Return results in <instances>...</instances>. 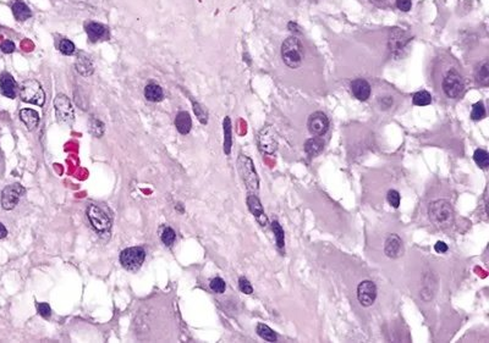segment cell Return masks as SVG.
I'll return each instance as SVG.
<instances>
[{
	"label": "cell",
	"mask_w": 489,
	"mask_h": 343,
	"mask_svg": "<svg viewBox=\"0 0 489 343\" xmlns=\"http://www.w3.org/2000/svg\"><path fill=\"white\" fill-rule=\"evenodd\" d=\"M429 220L438 228H448L454 222V209L451 203L444 199L434 201L428 208Z\"/></svg>",
	"instance_id": "6da1fadb"
},
{
	"label": "cell",
	"mask_w": 489,
	"mask_h": 343,
	"mask_svg": "<svg viewBox=\"0 0 489 343\" xmlns=\"http://www.w3.org/2000/svg\"><path fill=\"white\" fill-rule=\"evenodd\" d=\"M282 58L290 69L301 66L303 61V45L297 37L293 36L285 40L282 45Z\"/></svg>",
	"instance_id": "7a4b0ae2"
},
{
	"label": "cell",
	"mask_w": 489,
	"mask_h": 343,
	"mask_svg": "<svg viewBox=\"0 0 489 343\" xmlns=\"http://www.w3.org/2000/svg\"><path fill=\"white\" fill-rule=\"evenodd\" d=\"M20 97L22 101L35 104V105L43 106L46 101V93L42 88L41 83L36 80H27L23 81L20 87Z\"/></svg>",
	"instance_id": "3957f363"
},
{
	"label": "cell",
	"mask_w": 489,
	"mask_h": 343,
	"mask_svg": "<svg viewBox=\"0 0 489 343\" xmlns=\"http://www.w3.org/2000/svg\"><path fill=\"white\" fill-rule=\"evenodd\" d=\"M238 169L240 172L241 178L246 184L247 189L254 192L258 189V176H257L256 169H254L253 162L246 155L240 154L238 159Z\"/></svg>",
	"instance_id": "277c9868"
},
{
	"label": "cell",
	"mask_w": 489,
	"mask_h": 343,
	"mask_svg": "<svg viewBox=\"0 0 489 343\" xmlns=\"http://www.w3.org/2000/svg\"><path fill=\"white\" fill-rule=\"evenodd\" d=\"M87 216L91 225L97 232L106 233L111 228V220L109 215L98 205L91 204L87 208Z\"/></svg>",
	"instance_id": "5b68a950"
},
{
	"label": "cell",
	"mask_w": 489,
	"mask_h": 343,
	"mask_svg": "<svg viewBox=\"0 0 489 343\" xmlns=\"http://www.w3.org/2000/svg\"><path fill=\"white\" fill-rule=\"evenodd\" d=\"M146 259V252L141 247H130L120 253V262L129 271H136L142 266Z\"/></svg>",
	"instance_id": "8992f818"
},
{
	"label": "cell",
	"mask_w": 489,
	"mask_h": 343,
	"mask_svg": "<svg viewBox=\"0 0 489 343\" xmlns=\"http://www.w3.org/2000/svg\"><path fill=\"white\" fill-rule=\"evenodd\" d=\"M54 111L56 120L64 125H72L75 121V110L71 101L65 94H58L54 99Z\"/></svg>",
	"instance_id": "52a82bcc"
},
{
	"label": "cell",
	"mask_w": 489,
	"mask_h": 343,
	"mask_svg": "<svg viewBox=\"0 0 489 343\" xmlns=\"http://www.w3.org/2000/svg\"><path fill=\"white\" fill-rule=\"evenodd\" d=\"M465 85L461 75L456 70H450L443 80V90L450 99H456L464 90Z\"/></svg>",
	"instance_id": "ba28073f"
},
{
	"label": "cell",
	"mask_w": 489,
	"mask_h": 343,
	"mask_svg": "<svg viewBox=\"0 0 489 343\" xmlns=\"http://www.w3.org/2000/svg\"><path fill=\"white\" fill-rule=\"evenodd\" d=\"M26 189L20 183L9 184L1 192V207L5 210H12L17 205Z\"/></svg>",
	"instance_id": "9c48e42d"
},
{
	"label": "cell",
	"mask_w": 489,
	"mask_h": 343,
	"mask_svg": "<svg viewBox=\"0 0 489 343\" xmlns=\"http://www.w3.org/2000/svg\"><path fill=\"white\" fill-rule=\"evenodd\" d=\"M307 127L312 136L322 137L323 134L327 133L328 129H329V120H328L327 115L322 111H316V113L311 114L307 121Z\"/></svg>",
	"instance_id": "30bf717a"
},
{
	"label": "cell",
	"mask_w": 489,
	"mask_h": 343,
	"mask_svg": "<svg viewBox=\"0 0 489 343\" xmlns=\"http://www.w3.org/2000/svg\"><path fill=\"white\" fill-rule=\"evenodd\" d=\"M258 147L259 150L265 154H273L278 149V138L274 129L272 126H267L259 132L258 134Z\"/></svg>",
	"instance_id": "8fae6325"
},
{
	"label": "cell",
	"mask_w": 489,
	"mask_h": 343,
	"mask_svg": "<svg viewBox=\"0 0 489 343\" xmlns=\"http://www.w3.org/2000/svg\"><path fill=\"white\" fill-rule=\"evenodd\" d=\"M377 298V286L374 282L365 280L357 287V300L363 306H371L376 302Z\"/></svg>",
	"instance_id": "7c38bea8"
},
{
	"label": "cell",
	"mask_w": 489,
	"mask_h": 343,
	"mask_svg": "<svg viewBox=\"0 0 489 343\" xmlns=\"http://www.w3.org/2000/svg\"><path fill=\"white\" fill-rule=\"evenodd\" d=\"M247 207H248L249 212L252 213V215L254 216L256 221L262 226V227H265L268 225V217L265 215L263 207H262V203L258 199V197L253 193H249L247 196Z\"/></svg>",
	"instance_id": "4fadbf2b"
},
{
	"label": "cell",
	"mask_w": 489,
	"mask_h": 343,
	"mask_svg": "<svg viewBox=\"0 0 489 343\" xmlns=\"http://www.w3.org/2000/svg\"><path fill=\"white\" fill-rule=\"evenodd\" d=\"M85 30L92 43H97V42L100 41H108L109 37H110L109 28L106 26L102 25V23L88 22L85 26Z\"/></svg>",
	"instance_id": "5bb4252c"
},
{
	"label": "cell",
	"mask_w": 489,
	"mask_h": 343,
	"mask_svg": "<svg viewBox=\"0 0 489 343\" xmlns=\"http://www.w3.org/2000/svg\"><path fill=\"white\" fill-rule=\"evenodd\" d=\"M384 253L388 258L396 259L402 256L404 253V244H402L401 238L395 233H391L387 237L386 243H384Z\"/></svg>",
	"instance_id": "9a60e30c"
},
{
	"label": "cell",
	"mask_w": 489,
	"mask_h": 343,
	"mask_svg": "<svg viewBox=\"0 0 489 343\" xmlns=\"http://www.w3.org/2000/svg\"><path fill=\"white\" fill-rule=\"evenodd\" d=\"M410 41V37L407 36V33L405 31L399 30V28H394V30L390 32V38H389V48L390 51L392 54L399 53L400 50L405 48V45L407 44V42Z\"/></svg>",
	"instance_id": "2e32d148"
},
{
	"label": "cell",
	"mask_w": 489,
	"mask_h": 343,
	"mask_svg": "<svg viewBox=\"0 0 489 343\" xmlns=\"http://www.w3.org/2000/svg\"><path fill=\"white\" fill-rule=\"evenodd\" d=\"M0 93L9 99H15L17 94V83L14 77L5 72L0 77Z\"/></svg>",
	"instance_id": "e0dca14e"
},
{
	"label": "cell",
	"mask_w": 489,
	"mask_h": 343,
	"mask_svg": "<svg viewBox=\"0 0 489 343\" xmlns=\"http://www.w3.org/2000/svg\"><path fill=\"white\" fill-rule=\"evenodd\" d=\"M75 67L76 71L83 77H88L95 72V66H93L92 59L87 55V54L79 51L77 53L76 61H75Z\"/></svg>",
	"instance_id": "ac0fdd59"
},
{
	"label": "cell",
	"mask_w": 489,
	"mask_h": 343,
	"mask_svg": "<svg viewBox=\"0 0 489 343\" xmlns=\"http://www.w3.org/2000/svg\"><path fill=\"white\" fill-rule=\"evenodd\" d=\"M351 92L356 99L365 101L371 97V85L363 79H357L351 82Z\"/></svg>",
	"instance_id": "d6986e66"
},
{
	"label": "cell",
	"mask_w": 489,
	"mask_h": 343,
	"mask_svg": "<svg viewBox=\"0 0 489 343\" xmlns=\"http://www.w3.org/2000/svg\"><path fill=\"white\" fill-rule=\"evenodd\" d=\"M20 119L30 131L36 129L40 124V114L33 109H22V110H20Z\"/></svg>",
	"instance_id": "ffe728a7"
},
{
	"label": "cell",
	"mask_w": 489,
	"mask_h": 343,
	"mask_svg": "<svg viewBox=\"0 0 489 343\" xmlns=\"http://www.w3.org/2000/svg\"><path fill=\"white\" fill-rule=\"evenodd\" d=\"M175 127L181 134H189L192 129V119L187 111H180L175 118Z\"/></svg>",
	"instance_id": "44dd1931"
},
{
	"label": "cell",
	"mask_w": 489,
	"mask_h": 343,
	"mask_svg": "<svg viewBox=\"0 0 489 343\" xmlns=\"http://www.w3.org/2000/svg\"><path fill=\"white\" fill-rule=\"evenodd\" d=\"M324 148V141L322 137H312V138L307 139L305 143V152L309 157H317L318 154H321L322 150Z\"/></svg>",
	"instance_id": "7402d4cb"
},
{
	"label": "cell",
	"mask_w": 489,
	"mask_h": 343,
	"mask_svg": "<svg viewBox=\"0 0 489 343\" xmlns=\"http://www.w3.org/2000/svg\"><path fill=\"white\" fill-rule=\"evenodd\" d=\"M145 97L146 99L153 101V103L162 101L164 99L163 88L157 83H149L145 88Z\"/></svg>",
	"instance_id": "603a6c76"
},
{
	"label": "cell",
	"mask_w": 489,
	"mask_h": 343,
	"mask_svg": "<svg viewBox=\"0 0 489 343\" xmlns=\"http://www.w3.org/2000/svg\"><path fill=\"white\" fill-rule=\"evenodd\" d=\"M11 9L15 19L20 21V22L32 17V11L30 10V7H28L25 2L21 1V0H16V1L14 2V5H12Z\"/></svg>",
	"instance_id": "cb8c5ba5"
},
{
	"label": "cell",
	"mask_w": 489,
	"mask_h": 343,
	"mask_svg": "<svg viewBox=\"0 0 489 343\" xmlns=\"http://www.w3.org/2000/svg\"><path fill=\"white\" fill-rule=\"evenodd\" d=\"M476 82L478 85L483 86V87H487L489 85V66L487 61H483L482 64H480V66L476 70Z\"/></svg>",
	"instance_id": "d4e9b609"
},
{
	"label": "cell",
	"mask_w": 489,
	"mask_h": 343,
	"mask_svg": "<svg viewBox=\"0 0 489 343\" xmlns=\"http://www.w3.org/2000/svg\"><path fill=\"white\" fill-rule=\"evenodd\" d=\"M224 126V152L225 154H230L231 147H233V129H231V120L229 116H226L223 122Z\"/></svg>",
	"instance_id": "484cf974"
},
{
	"label": "cell",
	"mask_w": 489,
	"mask_h": 343,
	"mask_svg": "<svg viewBox=\"0 0 489 343\" xmlns=\"http://www.w3.org/2000/svg\"><path fill=\"white\" fill-rule=\"evenodd\" d=\"M256 331H257V334H258V336L261 337V339H263L264 341L277 342V340H278L277 334H275L274 330L270 329L268 325L259 323L258 325H257Z\"/></svg>",
	"instance_id": "4316f807"
},
{
	"label": "cell",
	"mask_w": 489,
	"mask_h": 343,
	"mask_svg": "<svg viewBox=\"0 0 489 343\" xmlns=\"http://www.w3.org/2000/svg\"><path fill=\"white\" fill-rule=\"evenodd\" d=\"M88 129H90L91 134L97 138H100L103 137L104 132H105V126L100 120H98L97 118H92L88 122Z\"/></svg>",
	"instance_id": "83f0119b"
},
{
	"label": "cell",
	"mask_w": 489,
	"mask_h": 343,
	"mask_svg": "<svg viewBox=\"0 0 489 343\" xmlns=\"http://www.w3.org/2000/svg\"><path fill=\"white\" fill-rule=\"evenodd\" d=\"M412 103L417 106H426L432 103V95L427 90H421L413 94Z\"/></svg>",
	"instance_id": "f1b7e54d"
},
{
	"label": "cell",
	"mask_w": 489,
	"mask_h": 343,
	"mask_svg": "<svg viewBox=\"0 0 489 343\" xmlns=\"http://www.w3.org/2000/svg\"><path fill=\"white\" fill-rule=\"evenodd\" d=\"M473 160L480 168L487 169L489 166V154L485 149H476L473 154Z\"/></svg>",
	"instance_id": "f546056e"
},
{
	"label": "cell",
	"mask_w": 489,
	"mask_h": 343,
	"mask_svg": "<svg viewBox=\"0 0 489 343\" xmlns=\"http://www.w3.org/2000/svg\"><path fill=\"white\" fill-rule=\"evenodd\" d=\"M160 240H162V242L165 244L166 247H171L176 240L175 231H174L171 227H169V226H165V227L163 228L162 233H160Z\"/></svg>",
	"instance_id": "4dcf8cb0"
},
{
	"label": "cell",
	"mask_w": 489,
	"mask_h": 343,
	"mask_svg": "<svg viewBox=\"0 0 489 343\" xmlns=\"http://www.w3.org/2000/svg\"><path fill=\"white\" fill-rule=\"evenodd\" d=\"M272 230L275 235V240H277V246L278 248H284L285 244V235H284V230L280 226V223L278 221H273L272 222Z\"/></svg>",
	"instance_id": "1f68e13d"
},
{
	"label": "cell",
	"mask_w": 489,
	"mask_h": 343,
	"mask_svg": "<svg viewBox=\"0 0 489 343\" xmlns=\"http://www.w3.org/2000/svg\"><path fill=\"white\" fill-rule=\"evenodd\" d=\"M191 101H192L194 113H195V115H196V118L198 119L199 122H202V124L205 125L208 122V111L205 110V109L201 105V104L197 103V101H195L194 99H192V98H191Z\"/></svg>",
	"instance_id": "d6a6232c"
},
{
	"label": "cell",
	"mask_w": 489,
	"mask_h": 343,
	"mask_svg": "<svg viewBox=\"0 0 489 343\" xmlns=\"http://www.w3.org/2000/svg\"><path fill=\"white\" fill-rule=\"evenodd\" d=\"M485 116H486V109L482 101H478V103L473 104L472 113H471V119H472L473 121H480L482 120Z\"/></svg>",
	"instance_id": "836d02e7"
},
{
	"label": "cell",
	"mask_w": 489,
	"mask_h": 343,
	"mask_svg": "<svg viewBox=\"0 0 489 343\" xmlns=\"http://www.w3.org/2000/svg\"><path fill=\"white\" fill-rule=\"evenodd\" d=\"M59 50L64 55H74L75 51H76V46H75V44L71 41L64 38V40H61L60 44H59Z\"/></svg>",
	"instance_id": "e575fe53"
},
{
	"label": "cell",
	"mask_w": 489,
	"mask_h": 343,
	"mask_svg": "<svg viewBox=\"0 0 489 343\" xmlns=\"http://www.w3.org/2000/svg\"><path fill=\"white\" fill-rule=\"evenodd\" d=\"M209 286H210V290H212L213 292L218 293V295H222V293H224L226 290V283L224 280L220 279V277H215V279H213L212 281H210Z\"/></svg>",
	"instance_id": "d590c367"
},
{
	"label": "cell",
	"mask_w": 489,
	"mask_h": 343,
	"mask_svg": "<svg viewBox=\"0 0 489 343\" xmlns=\"http://www.w3.org/2000/svg\"><path fill=\"white\" fill-rule=\"evenodd\" d=\"M387 199L388 203H389L392 208H399L400 201H401L399 192L395 191V189H390L387 194Z\"/></svg>",
	"instance_id": "8d00e7d4"
},
{
	"label": "cell",
	"mask_w": 489,
	"mask_h": 343,
	"mask_svg": "<svg viewBox=\"0 0 489 343\" xmlns=\"http://www.w3.org/2000/svg\"><path fill=\"white\" fill-rule=\"evenodd\" d=\"M239 288H240L241 292L244 293V295H252L253 293V287H252V285L246 277H240L239 279Z\"/></svg>",
	"instance_id": "74e56055"
},
{
	"label": "cell",
	"mask_w": 489,
	"mask_h": 343,
	"mask_svg": "<svg viewBox=\"0 0 489 343\" xmlns=\"http://www.w3.org/2000/svg\"><path fill=\"white\" fill-rule=\"evenodd\" d=\"M36 306H37V311H38V314H40V315L42 316V318H44V319L50 318L51 309H50V306H49L48 303H37L36 304Z\"/></svg>",
	"instance_id": "f35d334b"
},
{
	"label": "cell",
	"mask_w": 489,
	"mask_h": 343,
	"mask_svg": "<svg viewBox=\"0 0 489 343\" xmlns=\"http://www.w3.org/2000/svg\"><path fill=\"white\" fill-rule=\"evenodd\" d=\"M0 49H1L2 53H5V54L14 53V51H15V44H14V42H11V41H9V40L4 41L1 43V45H0Z\"/></svg>",
	"instance_id": "ab89813d"
},
{
	"label": "cell",
	"mask_w": 489,
	"mask_h": 343,
	"mask_svg": "<svg viewBox=\"0 0 489 343\" xmlns=\"http://www.w3.org/2000/svg\"><path fill=\"white\" fill-rule=\"evenodd\" d=\"M396 6L397 9L401 10V11H410L411 6H412V1L411 0H396Z\"/></svg>",
	"instance_id": "60d3db41"
},
{
	"label": "cell",
	"mask_w": 489,
	"mask_h": 343,
	"mask_svg": "<svg viewBox=\"0 0 489 343\" xmlns=\"http://www.w3.org/2000/svg\"><path fill=\"white\" fill-rule=\"evenodd\" d=\"M434 249H436L437 253H445V252H448V244L439 241V242H437L436 246H434Z\"/></svg>",
	"instance_id": "b9f144b4"
},
{
	"label": "cell",
	"mask_w": 489,
	"mask_h": 343,
	"mask_svg": "<svg viewBox=\"0 0 489 343\" xmlns=\"http://www.w3.org/2000/svg\"><path fill=\"white\" fill-rule=\"evenodd\" d=\"M7 236V230H6V227H5L4 225H2L1 222H0V240H2V238H5Z\"/></svg>",
	"instance_id": "7bdbcfd3"
}]
</instances>
